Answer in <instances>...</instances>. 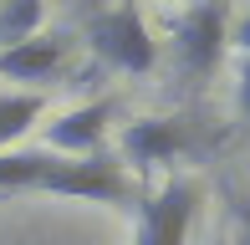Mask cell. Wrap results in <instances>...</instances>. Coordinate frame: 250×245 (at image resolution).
Listing matches in <instances>:
<instances>
[{
	"instance_id": "cell-1",
	"label": "cell",
	"mask_w": 250,
	"mask_h": 245,
	"mask_svg": "<svg viewBox=\"0 0 250 245\" xmlns=\"http://www.w3.org/2000/svg\"><path fill=\"white\" fill-rule=\"evenodd\" d=\"M87 46L97 51L102 66L128 72V77H143V72L158 66V41H153L148 20L138 16L133 0H123V5H112V10H97V16L87 20Z\"/></svg>"
},
{
	"instance_id": "cell-2",
	"label": "cell",
	"mask_w": 250,
	"mask_h": 245,
	"mask_svg": "<svg viewBox=\"0 0 250 245\" xmlns=\"http://www.w3.org/2000/svg\"><path fill=\"white\" fill-rule=\"evenodd\" d=\"M225 31H230V0H194L174 20V51L189 77H209L225 57Z\"/></svg>"
},
{
	"instance_id": "cell-3",
	"label": "cell",
	"mask_w": 250,
	"mask_h": 245,
	"mask_svg": "<svg viewBox=\"0 0 250 245\" xmlns=\"http://www.w3.org/2000/svg\"><path fill=\"white\" fill-rule=\"evenodd\" d=\"M199 209V184L194 179H168L158 194L138 204L133 245H189V225Z\"/></svg>"
},
{
	"instance_id": "cell-4",
	"label": "cell",
	"mask_w": 250,
	"mask_h": 245,
	"mask_svg": "<svg viewBox=\"0 0 250 245\" xmlns=\"http://www.w3.org/2000/svg\"><path fill=\"white\" fill-rule=\"evenodd\" d=\"M46 194H72V199H92V204H123L133 194L123 163H112L107 153H92V159H56L41 184Z\"/></svg>"
},
{
	"instance_id": "cell-5",
	"label": "cell",
	"mask_w": 250,
	"mask_h": 245,
	"mask_svg": "<svg viewBox=\"0 0 250 245\" xmlns=\"http://www.w3.org/2000/svg\"><path fill=\"white\" fill-rule=\"evenodd\" d=\"M107 122H112V102L97 97V102L66 107L62 118H51L41 143H46V153H56V159H92V153H102V143H107Z\"/></svg>"
},
{
	"instance_id": "cell-6",
	"label": "cell",
	"mask_w": 250,
	"mask_h": 245,
	"mask_svg": "<svg viewBox=\"0 0 250 245\" xmlns=\"http://www.w3.org/2000/svg\"><path fill=\"white\" fill-rule=\"evenodd\" d=\"M123 159L133 163V169H164V163L184 159L189 153V122L184 118H133L128 128H123L118 138Z\"/></svg>"
},
{
	"instance_id": "cell-7",
	"label": "cell",
	"mask_w": 250,
	"mask_h": 245,
	"mask_svg": "<svg viewBox=\"0 0 250 245\" xmlns=\"http://www.w3.org/2000/svg\"><path fill=\"white\" fill-rule=\"evenodd\" d=\"M62 66H66V41L62 36H26V41L0 51V77L31 82V92H36V82H51Z\"/></svg>"
},
{
	"instance_id": "cell-8",
	"label": "cell",
	"mask_w": 250,
	"mask_h": 245,
	"mask_svg": "<svg viewBox=\"0 0 250 245\" xmlns=\"http://www.w3.org/2000/svg\"><path fill=\"white\" fill-rule=\"evenodd\" d=\"M46 118V97L41 92H0V153L10 148V143H21L36 122Z\"/></svg>"
},
{
	"instance_id": "cell-9",
	"label": "cell",
	"mask_w": 250,
	"mask_h": 245,
	"mask_svg": "<svg viewBox=\"0 0 250 245\" xmlns=\"http://www.w3.org/2000/svg\"><path fill=\"white\" fill-rule=\"evenodd\" d=\"M51 163H56V153H46V148H5L0 153V194H10V189H36Z\"/></svg>"
},
{
	"instance_id": "cell-10",
	"label": "cell",
	"mask_w": 250,
	"mask_h": 245,
	"mask_svg": "<svg viewBox=\"0 0 250 245\" xmlns=\"http://www.w3.org/2000/svg\"><path fill=\"white\" fill-rule=\"evenodd\" d=\"M41 20H46V0H0V51L26 36H41Z\"/></svg>"
},
{
	"instance_id": "cell-11",
	"label": "cell",
	"mask_w": 250,
	"mask_h": 245,
	"mask_svg": "<svg viewBox=\"0 0 250 245\" xmlns=\"http://www.w3.org/2000/svg\"><path fill=\"white\" fill-rule=\"evenodd\" d=\"M235 118L250 128V57L235 61Z\"/></svg>"
},
{
	"instance_id": "cell-12",
	"label": "cell",
	"mask_w": 250,
	"mask_h": 245,
	"mask_svg": "<svg viewBox=\"0 0 250 245\" xmlns=\"http://www.w3.org/2000/svg\"><path fill=\"white\" fill-rule=\"evenodd\" d=\"M225 51H235V57H250V16L230 20V31H225Z\"/></svg>"
}]
</instances>
